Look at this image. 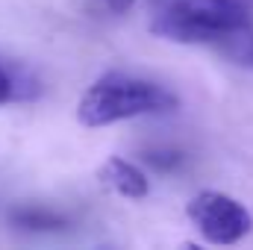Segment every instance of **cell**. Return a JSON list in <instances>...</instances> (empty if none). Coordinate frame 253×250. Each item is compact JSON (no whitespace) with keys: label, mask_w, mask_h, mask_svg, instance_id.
I'll return each mask as SVG.
<instances>
[{"label":"cell","mask_w":253,"mask_h":250,"mask_svg":"<svg viewBox=\"0 0 253 250\" xmlns=\"http://www.w3.org/2000/svg\"><path fill=\"white\" fill-rule=\"evenodd\" d=\"M147 6L150 30L183 44L224 42L251 30V6L245 0H147Z\"/></svg>","instance_id":"6da1fadb"},{"label":"cell","mask_w":253,"mask_h":250,"mask_svg":"<svg viewBox=\"0 0 253 250\" xmlns=\"http://www.w3.org/2000/svg\"><path fill=\"white\" fill-rule=\"evenodd\" d=\"M245 3H248V6H251V3H253V0H245Z\"/></svg>","instance_id":"30bf717a"},{"label":"cell","mask_w":253,"mask_h":250,"mask_svg":"<svg viewBox=\"0 0 253 250\" xmlns=\"http://www.w3.org/2000/svg\"><path fill=\"white\" fill-rule=\"evenodd\" d=\"M171 109H177V97L165 85L129 74H103L83 91L77 118L83 126H106L115 121L171 112Z\"/></svg>","instance_id":"7a4b0ae2"},{"label":"cell","mask_w":253,"mask_h":250,"mask_svg":"<svg viewBox=\"0 0 253 250\" xmlns=\"http://www.w3.org/2000/svg\"><path fill=\"white\" fill-rule=\"evenodd\" d=\"M224 44H227V53H230L239 65L253 68V33H251V30H245V33H236V36L224 39Z\"/></svg>","instance_id":"52a82bcc"},{"label":"cell","mask_w":253,"mask_h":250,"mask_svg":"<svg viewBox=\"0 0 253 250\" xmlns=\"http://www.w3.org/2000/svg\"><path fill=\"white\" fill-rule=\"evenodd\" d=\"M186 215L194 230L209 245H236L251 233V212L230 194L221 191H200L186 206Z\"/></svg>","instance_id":"3957f363"},{"label":"cell","mask_w":253,"mask_h":250,"mask_svg":"<svg viewBox=\"0 0 253 250\" xmlns=\"http://www.w3.org/2000/svg\"><path fill=\"white\" fill-rule=\"evenodd\" d=\"M103 9H109V12H115V15H121V12H129L132 9V3L135 0H97Z\"/></svg>","instance_id":"9c48e42d"},{"label":"cell","mask_w":253,"mask_h":250,"mask_svg":"<svg viewBox=\"0 0 253 250\" xmlns=\"http://www.w3.org/2000/svg\"><path fill=\"white\" fill-rule=\"evenodd\" d=\"M97 177H100V183L106 188H112L115 194L129 197V200H141V197H147V191H150V183H147V177L138 171V165L126 162L121 156H109V159L103 162V168L97 171Z\"/></svg>","instance_id":"277c9868"},{"label":"cell","mask_w":253,"mask_h":250,"mask_svg":"<svg viewBox=\"0 0 253 250\" xmlns=\"http://www.w3.org/2000/svg\"><path fill=\"white\" fill-rule=\"evenodd\" d=\"M39 94V83L24 71L0 62V106L9 100H30Z\"/></svg>","instance_id":"8992f818"},{"label":"cell","mask_w":253,"mask_h":250,"mask_svg":"<svg viewBox=\"0 0 253 250\" xmlns=\"http://www.w3.org/2000/svg\"><path fill=\"white\" fill-rule=\"evenodd\" d=\"M12 227L27 230V233H53V230H65L68 218L47 209V206H15L9 212Z\"/></svg>","instance_id":"5b68a950"},{"label":"cell","mask_w":253,"mask_h":250,"mask_svg":"<svg viewBox=\"0 0 253 250\" xmlns=\"http://www.w3.org/2000/svg\"><path fill=\"white\" fill-rule=\"evenodd\" d=\"M144 162H150L153 168H162V171H171L174 165L183 162V156L177 150H147L144 153Z\"/></svg>","instance_id":"ba28073f"}]
</instances>
